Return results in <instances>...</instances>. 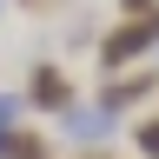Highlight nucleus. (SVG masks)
I'll use <instances>...</instances> for the list:
<instances>
[{
  "mask_svg": "<svg viewBox=\"0 0 159 159\" xmlns=\"http://www.w3.org/2000/svg\"><path fill=\"white\" fill-rule=\"evenodd\" d=\"M27 7H33V13H47V7H60V0H27Z\"/></svg>",
  "mask_w": 159,
  "mask_h": 159,
  "instance_id": "6e6552de",
  "label": "nucleus"
},
{
  "mask_svg": "<svg viewBox=\"0 0 159 159\" xmlns=\"http://www.w3.org/2000/svg\"><path fill=\"white\" fill-rule=\"evenodd\" d=\"M152 47H159V7L152 13H126L119 27H106V40H99V73H126Z\"/></svg>",
  "mask_w": 159,
  "mask_h": 159,
  "instance_id": "f257e3e1",
  "label": "nucleus"
},
{
  "mask_svg": "<svg viewBox=\"0 0 159 159\" xmlns=\"http://www.w3.org/2000/svg\"><path fill=\"white\" fill-rule=\"evenodd\" d=\"M152 93H159V73H152V66H126V73H106V86H99V106L119 119L126 106H139V99H152Z\"/></svg>",
  "mask_w": 159,
  "mask_h": 159,
  "instance_id": "7ed1b4c3",
  "label": "nucleus"
},
{
  "mask_svg": "<svg viewBox=\"0 0 159 159\" xmlns=\"http://www.w3.org/2000/svg\"><path fill=\"white\" fill-rule=\"evenodd\" d=\"M60 133H73L80 146H99V139L113 133V113L106 106H66V113H60Z\"/></svg>",
  "mask_w": 159,
  "mask_h": 159,
  "instance_id": "20e7f679",
  "label": "nucleus"
},
{
  "mask_svg": "<svg viewBox=\"0 0 159 159\" xmlns=\"http://www.w3.org/2000/svg\"><path fill=\"white\" fill-rule=\"evenodd\" d=\"M27 99L33 113H47V119H60L66 106H80V86H73V73L66 66H53V60H33V73H27Z\"/></svg>",
  "mask_w": 159,
  "mask_h": 159,
  "instance_id": "f03ea898",
  "label": "nucleus"
},
{
  "mask_svg": "<svg viewBox=\"0 0 159 159\" xmlns=\"http://www.w3.org/2000/svg\"><path fill=\"white\" fill-rule=\"evenodd\" d=\"M133 146L146 152V159H159V113H146V119H133Z\"/></svg>",
  "mask_w": 159,
  "mask_h": 159,
  "instance_id": "423d86ee",
  "label": "nucleus"
},
{
  "mask_svg": "<svg viewBox=\"0 0 159 159\" xmlns=\"http://www.w3.org/2000/svg\"><path fill=\"white\" fill-rule=\"evenodd\" d=\"M119 13H152V0H119Z\"/></svg>",
  "mask_w": 159,
  "mask_h": 159,
  "instance_id": "0eeeda50",
  "label": "nucleus"
},
{
  "mask_svg": "<svg viewBox=\"0 0 159 159\" xmlns=\"http://www.w3.org/2000/svg\"><path fill=\"white\" fill-rule=\"evenodd\" d=\"M0 159H53V139L40 126H13V133H0Z\"/></svg>",
  "mask_w": 159,
  "mask_h": 159,
  "instance_id": "39448f33",
  "label": "nucleus"
}]
</instances>
